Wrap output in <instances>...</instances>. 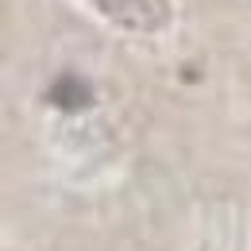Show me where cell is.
Instances as JSON below:
<instances>
[{"label": "cell", "mask_w": 251, "mask_h": 251, "mask_svg": "<svg viewBox=\"0 0 251 251\" xmlns=\"http://www.w3.org/2000/svg\"><path fill=\"white\" fill-rule=\"evenodd\" d=\"M104 20L131 27V31H155L170 20V0H93Z\"/></svg>", "instance_id": "cell-1"}, {"label": "cell", "mask_w": 251, "mask_h": 251, "mask_svg": "<svg viewBox=\"0 0 251 251\" xmlns=\"http://www.w3.org/2000/svg\"><path fill=\"white\" fill-rule=\"evenodd\" d=\"M47 100H50L54 108H62V112H81V108L93 104V89H89V81L77 77V74H58L54 85L47 89Z\"/></svg>", "instance_id": "cell-2"}]
</instances>
